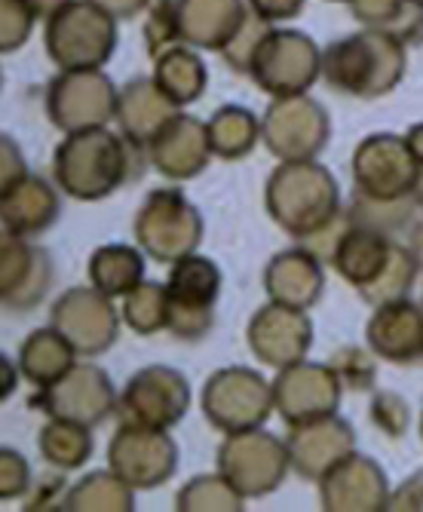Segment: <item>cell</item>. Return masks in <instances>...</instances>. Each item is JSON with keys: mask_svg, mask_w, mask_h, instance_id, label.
Wrapping results in <instances>:
<instances>
[{"mask_svg": "<svg viewBox=\"0 0 423 512\" xmlns=\"http://www.w3.org/2000/svg\"><path fill=\"white\" fill-rule=\"evenodd\" d=\"M56 264L43 246L4 234L0 240V301L10 313L34 310L53 289Z\"/></svg>", "mask_w": 423, "mask_h": 512, "instance_id": "d6986e66", "label": "cell"}, {"mask_svg": "<svg viewBox=\"0 0 423 512\" xmlns=\"http://www.w3.org/2000/svg\"><path fill=\"white\" fill-rule=\"evenodd\" d=\"M264 209L270 221L295 243H307L341 215L335 175L316 160L279 163L264 184Z\"/></svg>", "mask_w": 423, "mask_h": 512, "instance_id": "3957f363", "label": "cell"}, {"mask_svg": "<svg viewBox=\"0 0 423 512\" xmlns=\"http://www.w3.org/2000/svg\"><path fill=\"white\" fill-rule=\"evenodd\" d=\"M28 405L53 421H71L96 430L117 411L111 375L96 362H77L68 375L50 387H40Z\"/></svg>", "mask_w": 423, "mask_h": 512, "instance_id": "9c48e42d", "label": "cell"}, {"mask_svg": "<svg viewBox=\"0 0 423 512\" xmlns=\"http://www.w3.org/2000/svg\"><path fill=\"white\" fill-rule=\"evenodd\" d=\"M62 509L68 512H132L135 509V488L126 485L111 467L89 473L74 482L65 494Z\"/></svg>", "mask_w": 423, "mask_h": 512, "instance_id": "d6a6232c", "label": "cell"}, {"mask_svg": "<svg viewBox=\"0 0 423 512\" xmlns=\"http://www.w3.org/2000/svg\"><path fill=\"white\" fill-rule=\"evenodd\" d=\"M117 46L114 16L92 0H71L46 22V53L62 71H96Z\"/></svg>", "mask_w": 423, "mask_h": 512, "instance_id": "8992f818", "label": "cell"}, {"mask_svg": "<svg viewBox=\"0 0 423 512\" xmlns=\"http://www.w3.org/2000/svg\"><path fill=\"white\" fill-rule=\"evenodd\" d=\"M65 479L62 476H46L34 482L31 497L25 500V509H62L65 503Z\"/></svg>", "mask_w": 423, "mask_h": 512, "instance_id": "bcb514c9", "label": "cell"}, {"mask_svg": "<svg viewBox=\"0 0 423 512\" xmlns=\"http://www.w3.org/2000/svg\"><path fill=\"white\" fill-rule=\"evenodd\" d=\"M270 31H273L270 22H264L261 16L249 13L246 22L240 25V31L233 34V40L221 50V59L227 62V68H233L237 74H249L252 59H255V53H258V46L264 43V37H267Z\"/></svg>", "mask_w": 423, "mask_h": 512, "instance_id": "f35d334b", "label": "cell"}, {"mask_svg": "<svg viewBox=\"0 0 423 512\" xmlns=\"http://www.w3.org/2000/svg\"><path fill=\"white\" fill-rule=\"evenodd\" d=\"M249 7L264 22H282V19H295L304 10V0H249Z\"/></svg>", "mask_w": 423, "mask_h": 512, "instance_id": "c3c4849f", "label": "cell"}, {"mask_svg": "<svg viewBox=\"0 0 423 512\" xmlns=\"http://www.w3.org/2000/svg\"><path fill=\"white\" fill-rule=\"evenodd\" d=\"M390 509H402V512H420V509H423V470L411 473V476L390 494Z\"/></svg>", "mask_w": 423, "mask_h": 512, "instance_id": "7dc6e473", "label": "cell"}, {"mask_svg": "<svg viewBox=\"0 0 423 512\" xmlns=\"http://www.w3.org/2000/svg\"><path fill=\"white\" fill-rule=\"evenodd\" d=\"M169 304L191 307V310H215V301L221 295V270L206 255H187L172 264L166 279Z\"/></svg>", "mask_w": 423, "mask_h": 512, "instance_id": "f1b7e54d", "label": "cell"}, {"mask_svg": "<svg viewBox=\"0 0 423 512\" xmlns=\"http://www.w3.org/2000/svg\"><path fill=\"white\" fill-rule=\"evenodd\" d=\"M123 322L141 338H151L166 329L169 322V292L160 283H141L123 298Z\"/></svg>", "mask_w": 423, "mask_h": 512, "instance_id": "74e56055", "label": "cell"}, {"mask_svg": "<svg viewBox=\"0 0 423 512\" xmlns=\"http://www.w3.org/2000/svg\"><path fill=\"white\" fill-rule=\"evenodd\" d=\"M322 77L353 99L390 96L405 77V43L374 28L341 37L322 53Z\"/></svg>", "mask_w": 423, "mask_h": 512, "instance_id": "277c9868", "label": "cell"}, {"mask_svg": "<svg viewBox=\"0 0 423 512\" xmlns=\"http://www.w3.org/2000/svg\"><path fill=\"white\" fill-rule=\"evenodd\" d=\"M328 264L347 286L359 292L368 307L408 298L417 283V273L423 270L402 240L362 224H350L344 209L338 215V240L328 255Z\"/></svg>", "mask_w": 423, "mask_h": 512, "instance_id": "7a4b0ae2", "label": "cell"}, {"mask_svg": "<svg viewBox=\"0 0 423 512\" xmlns=\"http://www.w3.org/2000/svg\"><path fill=\"white\" fill-rule=\"evenodd\" d=\"M209 145L218 160L237 163L261 142V120L243 105H224L209 117Z\"/></svg>", "mask_w": 423, "mask_h": 512, "instance_id": "1f68e13d", "label": "cell"}, {"mask_svg": "<svg viewBox=\"0 0 423 512\" xmlns=\"http://www.w3.org/2000/svg\"><path fill=\"white\" fill-rule=\"evenodd\" d=\"M350 172L359 194L371 200H402L414 194L420 163L414 160L405 135L371 132L356 145Z\"/></svg>", "mask_w": 423, "mask_h": 512, "instance_id": "5bb4252c", "label": "cell"}, {"mask_svg": "<svg viewBox=\"0 0 423 512\" xmlns=\"http://www.w3.org/2000/svg\"><path fill=\"white\" fill-rule=\"evenodd\" d=\"M414 200H417V206H420V212H423V166H420L417 181H414Z\"/></svg>", "mask_w": 423, "mask_h": 512, "instance_id": "db71d44e", "label": "cell"}, {"mask_svg": "<svg viewBox=\"0 0 423 512\" xmlns=\"http://www.w3.org/2000/svg\"><path fill=\"white\" fill-rule=\"evenodd\" d=\"M191 408V384L178 368L148 365L135 371L117 396V421L132 427L172 430Z\"/></svg>", "mask_w": 423, "mask_h": 512, "instance_id": "30bf717a", "label": "cell"}, {"mask_svg": "<svg viewBox=\"0 0 423 512\" xmlns=\"http://www.w3.org/2000/svg\"><path fill=\"white\" fill-rule=\"evenodd\" d=\"M368 350L393 365H420L423 362V304L399 298L374 307L365 325Z\"/></svg>", "mask_w": 423, "mask_h": 512, "instance_id": "7402d4cb", "label": "cell"}, {"mask_svg": "<svg viewBox=\"0 0 423 512\" xmlns=\"http://www.w3.org/2000/svg\"><path fill=\"white\" fill-rule=\"evenodd\" d=\"M246 344L261 365L289 368L307 359L313 347V322L307 310H295L286 304H264L246 325Z\"/></svg>", "mask_w": 423, "mask_h": 512, "instance_id": "ac0fdd59", "label": "cell"}, {"mask_svg": "<svg viewBox=\"0 0 423 512\" xmlns=\"http://www.w3.org/2000/svg\"><path fill=\"white\" fill-rule=\"evenodd\" d=\"M273 384V411L289 427H301L319 417L338 414L344 384L338 371L328 362H310L301 359L289 368L276 371Z\"/></svg>", "mask_w": 423, "mask_h": 512, "instance_id": "2e32d148", "label": "cell"}, {"mask_svg": "<svg viewBox=\"0 0 423 512\" xmlns=\"http://www.w3.org/2000/svg\"><path fill=\"white\" fill-rule=\"evenodd\" d=\"M132 234L148 258L157 264H175L200 249L206 224L200 209L178 188H157L138 206Z\"/></svg>", "mask_w": 423, "mask_h": 512, "instance_id": "5b68a950", "label": "cell"}, {"mask_svg": "<svg viewBox=\"0 0 423 512\" xmlns=\"http://www.w3.org/2000/svg\"><path fill=\"white\" fill-rule=\"evenodd\" d=\"M148 157L151 166L169 181L197 178L215 157L209 145V126L191 114H175L148 145Z\"/></svg>", "mask_w": 423, "mask_h": 512, "instance_id": "603a6c76", "label": "cell"}, {"mask_svg": "<svg viewBox=\"0 0 423 512\" xmlns=\"http://www.w3.org/2000/svg\"><path fill=\"white\" fill-rule=\"evenodd\" d=\"M28 175V166H25V157L19 151V145L13 142L10 135L0 138V191L10 188V184L22 181Z\"/></svg>", "mask_w": 423, "mask_h": 512, "instance_id": "f6af8a7d", "label": "cell"}, {"mask_svg": "<svg viewBox=\"0 0 423 512\" xmlns=\"http://www.w3.org/2000/svg\"><path fill=\"white\" fill-rule=\"evenodd\" d=\"M59 212V191L40 175L28 172L22 181L0 191V224H4V234L34 240L59 221Z\"/></svg>", "mask_w": 423, "mask_h": 512, "instance_id": "cb8c5ba5", "label": "cell"}, {"mask_svg": "<svg viewBox=\"0 0 423 512\" xmlns=\"http://www.w3.org/2000/svg\"><path fill=\"white\" fill-rule=\"evenodd\" d=\"M145 43H148V56L157 59L160 53L172 50L181 43L178 34V0H154L151 16L145 22Z\"/></svg>", "mask_w": 423, "mask_h": 512, "instance_id": "ab89813d", "label": "cell"}, {"mask_svg": "<svg viewBox=\"0 0 423 512\" xmlns=\"http://www.w3.org/2000/svg\"><path fill=\"white\" fill-rule=\"evenodd\" d=\"M175 114H181V108L163 96V89L154 83V77H138L120 89L114 120H117V129L129 138V142L148 148L157 138V132Z\"/></svg>", "mask_w": 423, "mask_h": 512, "instance_id": "484cf974", "label": "cell"}, {"mask_svg": "<svg viewBox=\"0 0 423 512\" xmlns=\"http://www.w3.org/2000/svg\"><path fill=\"white\" fill-rule=\"evenodd\" d=\"M322 74L319 46L301 31H270L252 59L249 77L273 99L304 96Z\"/></svg>", "mask_w": 423, "mask_h": 512, "instance_id": "7c38bea8", "label": "cell"}, {"mask_svg": "<svg viewBox=\"0 0 423 512\" xmlns=\"http://www.w3.org/2000/svg\"><path fill=\"white\" fill-rule=\"evenodd\" d=\"M71 0H28V7L34 10L37 19H53L59 10H65Z\"/></svg>", "mask_w": 423, "mask_h": 512, "instance_id": "816d5d0a", "label": "cell"}, {"mask_svg": "<svg viewBox=\"0 0 423 512\" xmlns=\"http://www.w3.org/2000/svg\"><path fill=\"white\" fill-rule=\"evenodd\" d=\"M148 166V148L129 142L123 132H111L108 126L65 135L53 154L56 188L80 203L111 197L123 184L138 181Z\"/></svg>", "mask_w": 423, "mask_h": 512, "instance_id": "6da1fadb", "label": "cell"}, {"mask_svg": "<svg viewBox=\"0 0 423 512\" xmlns=\"http://www.w3.org/2000/svg\"><path fill=\"white\" fill-rule=\"evenodd\" d=\"M37 448H40V457L50 463L53 470L71 473V470H80L83 463L92 457L96 442H92L89 427H80L71 421H53L50 417L37 436Z\"/></svg>", "mask_w": 423, "mask_h": 512, "instance_id": "d590c367", "label": "cell"}, {"mask_svg": "<svg viewBox=\"0 0 423 512\" xmlns=\"http://www.w3.org/2000/svg\"><path fill=\"white\" fill-rule=\"evenodd\" d=\"M332 138V120L325 108L304 96L273 99L261 117V142L279 163L316 160Z\"/></svg>", "mask_w": 423, "mask_h": 512, "instance_id": "8fae6325", "label": "cell"}, {"mask_svg": "<svg viewBox=\"0 0 423 512\" xmlns=\"http://www.w3.org/2000/svg\"><path fill=\"white\" fill-rule=\"evenodd\" d=\"M243 0H178L181 43L197 50H224L246 22Z\"/></svg>", "mask_w": 423, "mask_h": 512, "instance_id": "4316f807", "label": "cell"}, {"mask_svg": "<svg viewBox=\"0 0 423 512\" xmlns=\"http://www.w3.org/2000/svg\"><path fill=\"white\" fill-rule=\"evenodd\" d=\"M420 439H423V414H420Z\"/></svg>", "mask_w": 423, "mask_h": 512, "instance_id": "11a10c76", "label": "cell"}, {"mask_svg": "<svg viewBox=\"0 0 423 512\" xmlns=\"http://www.w3.org/2000/svg\"><path fill=\"white\" fill-rule=\"evenodd\" d=\"M96 7H102L105 13H111L114 19H132L145 7H151V0H92Z\"/></svg>", "mask_w": 423, "mask_h": 512, "instance_id": "681fc988", "label": "cell"}, {"mask_svg": "<svg viewBox=\"0 0 423 512\" xmlns=\"http://www.w3.org/2000/svg\"><path fill=\"white\" fill-rule=\"evenodd\" d=\"M289 430L292 433L286 436V448L292 460V473H298L304 482H319L356 451V433L338 414H328L319 417V421Z\"/></svg>", "mask_w": 423, "mask_h": 512, "instance_id": "44dd1931", "label": "cell"}, {"mask_svg": "<svg viewBox=\"0 0 423 512\" xmlns=\"http://www.w3.org/2000/svg\"><path fill=\"white\" fill-rule=\"evenodd\" d=\"M77 359H80L77 350L65 341L59 329H53V325L31 332L25 344L19 347V371L28 384H34V390L62 381L77 365Z\"/></svg>", "mask_w": 423, "mask_h": 512, "instance_id": "83f0119b", "label": "cell"}, {"mask_svg": "<svg viewBox=\"0 0 423 512\" xmlns=\"http://www.w3.org/2000/svg\"><path fill=\"white\" fill-rule=\"evenodd\" d=\"M411 4H417V7H423V0H411Z\"/></svg>", "mask_w": 423, "mask_h": 512, "instance_id": "9f6ffc18", "label": "cell"}, {"mask_svg": "<svg viewBox=\"0 0 423 512\" xmlns=\"http://www.w3.org/2000/svg\"><path fill=\"white\" fill-rule=\"evenodd\" d=\"M417 215H420V206H417L414 194L402 197V200H371V197L353 191L350 203L344 206V218L350 224L381 230V234H387L393 240H405Z\"/></svg>", "mask_w": 423, "mask_h": 512, "instance_id": "836d02e7", "label": "cell"}, {"mask_svg": "<svg viewBox=\"0 0 423 512\" xmlns=\"http://www.w3.org/2000/svg\"><path fill=\"white\" fill-rule=\"evenodd\" d=\"M405 142H408V148H411L414 160L423 166V123H414V126L405 132Z\"/></svg>", "mask_w": 423, "mask_h": 512, "instance_id": "f5cc1de1", "label": "cell"}, {"mask_svg": "<svg viewBox=\"0 0 423 512\" xmlns=\"http://www.w3.org/2000/svg\"><path fill=\"white\" fill-rule=\"evenodd\" d=\"M374 356L371 350H362V347H341L328 365L338 371V378L344 387L356 390V393H365L374 387V375H378V365H374Z\"/></svg>", "mask_w": 423, "mask_h": 512, "instance_id": "60d3db41", "label": "cell"}, {"mask_svg": "<svg viewBox=\"0 0 423 512\" xmlns=\"http://www.w3.org/2000/svg\"><path fill=\"white\" fill-rule=\"evenodd\" d=\"M108 467L135 491H151L175 476L178 445L169 430L120 424L108 445Z\"/></svg>", "mask_w": 423, "mask_h": 512, "instance_id": "e0dca14e", "label": "cell"}, {"mask_svg": "<svg viewBox=\"0 0 423 512\" xmlns=\"http://www.w3.org/2000/svg\"><path fill=\"white\" fill-rule=\"evenodd\" d=\"M31 488V463L13 448L0 451V500H19Z\"/></svg>", "mask_w": 423, "mask_h": 512, "instance_id": "ee69618b", "label": "cell"}, {"mask_svg": "<svg viewBox=\"0 0 423 512\" xmlns=\"http://www.w3.org/2000/svg\"><path fill=\"white\" fill-rule=\"evenodd\" d=\"M347 4H350V0H347Z\"/></svg>", "mask_w": 423, "mask_h": 512, "instance_id": "6f0895ef", "label": "cell"}, {"mask_svg": "<svg viewBox=\"0 0 423 512\" xmlns=\"http://www.w3.org/2000/svg\"><path fill=\"white\" fill-rule=\"evenodd\" d=\"M319 503L325 512H384L390 509V479L374 457L350 454L338 467L322 476Z\"/></svg>", "mask_w": 423, "mask_h": 512, "instance_id": "ffe728a7", "label": "cell"}, {"mask_svg": "<svg viewBox=\"0 0 423 512\" xmlns=\"http://www.w3.org/2000/svg\"><path fill=\"white\" fill-rule=\"evenodd\" d=\"M368 417H371V424L378 427L384 436L399 439V436H405V430H408L411 411H408V402H405L402 396L381 390V393H374V399H371Z\"/></svg>", "mask_w": 423, "mask_h": 512, "instance_id": "7bdbcfd3", "label": "cell"}, {"mask_svg": "<svg viewBox=\"0 0 423 512\" xmlns=\"http://www.w3.org/2000/svg\"><path fill=\"white\" fill-rule=\"evenodd\" d=\"M200 408L206 424L224 436L258 430L273 414V384L246 365L218 368L203 384Z\"/></svg>", "mask_w": 423, "mask_h": 512, "instance_id": "52a82bcc", "label": "cell"}, {"mask_svg": "<svg viewBox=\"0 0 423 512\" xmlns=\"http://www.w3.org/2000/svg\"><path fill=\"white\" fill-rule=\"evenodd\" d=\"M215 463H218V473L246 500L273 494L292 470L286 439L264 433L261 427L224 436V442L218 445Z\"/></svg>", "mask_w": 423, "mask_h": 512, "instance_id": "ba28073f", "label": "cell"}, {"mask_svg": "<svg viewBox=\"0 0 423 512\" xmlns=\"http://www.w3.org/2000/svg\"><path fill=\"white\" fill-rule=\"evenodd\" d=\"M154 83L163 89V96L169 102L184 108V105H194L203 96V89L209 83V71L194 50H187L184 43H178L154 59Z\"/></svg>", "mask_w": 423, "mask_h": 512, "instance_id": "4dcf8cb0", "label": "cell"}, {"mask_svg": "<svg viewBox=\"0 0 423 512\" xmlns=\"http://www.w3.org/2000/svg\"><path fill=\"white\" fill-rule=\"evenodd\" d=\"M243 503H246V497L221 473L194 476L175 494L178 512H243L246 509Z\"/></svg>", "mask_w": 423, "mask_h": 512, "instance_id": "8d00e7d4", "label": "cell"}, {"mask_svg": "<svg viewBox=\"0 0 423 512\" xmlns=\"http://www.w3.org/2000/svg\"><path fill=\"white\" fill-rule=\"evenodd\" d=\"M350 13L374 31H387L402 43H423V7L411 0H350Z\"/></svg>", "mask_w": 423, "mask_h": 512, "instance_id": "e575fe53", "label": "cell"}, {"mask_svg": "<svg viewBox=\"0 0 423 512\" xmlns=\"http://www.w3.org/2000/svg\"><path fill=\"white\" fill-rule=\"evenodd\" d=\"M325 289L322 258L307 246L276 252L264 267V292L273 304L310 310Z\"/></svg>", "mask_w": 423, "mask_h": 512, "instance_id": "d4e9b609", "label": "cell"}, {"mask_svg": "<svg viewBox=\"0 0 423 512\" xmlns=\"http://www.w3.org/2000/svg\"><path fill=\"white\" fill-rule=\"evenodd\" d=\"M117 96L111 77L96 71H62L46 86V117L62 132H83L108 126L117 114Z\"/></svg>", "mask_w": 423, "mask_h": 512, "instance_id": "4fadbf2b", "label": "cell"}, {"mask_svg": "<svg viewBox=\"0 0 423 512\" xmlns=\"http://www.w3.org/2000/svg\"><path fill=\"white\" fill-rule=\"evenodd\" d=\"M408 249H411V255L420 261V267H423V212L417 215V221L411 224V230L405 234V240H402Z\"/></svg>", "mask_w": 423, "mask_h": 512, "instance_id": "f907efd6", "label": "cell"}, {"mask_svg": "<svg viewBox=\"0 0 423 512\" xmlns=\"http://www.w3.org/2000/svg\"><path fill=\"white\" fill-rule=\"evenodd\" d=\"M123 313L114 307V298L96 286H74L59 295L50 310V325L65 335L80 359H96L117 344Z\"/></svg>", "mask_w": 423, "mask_h": 512, "instance_id": "9a60e30c", "label": "cell"}, {"mask_svg": "<svg viewBox=\"0 0 423 512\" xmlns=\"http://www.w3.org/2000/svg\"><path fill=\"white\" fill-rule=\"evenodd\" d=\"M145 283V252L126 243H111L89 255V286L108 298H126Z\"/></svg>", "mask_w": 423, "mask_h": 512, "instance_id": "f546056e", "label": "cell"}, {"mask_svg": "<svg viewBox=\"0 0 423 512\" xmlns=\"http://www.w3.org/2000/svg\"><path fill=\"white\" fill-rule=\"evenodd\" d=\"M34 19L37 16L28 7V0H0V50H19L34 28Z\"/></svg>", "mask_w": 423, "mask_h": 512, "instance_id": "b9f144b4", "label": "cell"}]
</instances>
